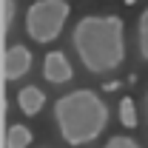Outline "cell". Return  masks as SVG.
<instances>
[{"mask_svg": "<svg viewBox=\"0 0 148 148\" xmlns=\"http://www.w3.org/2000/svg\"><path fill=\"white\" fill-rule=\"evenodd\" d=\"M71 46L86 71L108 74L125 60V26L117 14H86L74 26Z\"/></svg>", "mask_w": 148, "mask_h": 148, "instance_id": "obj_1", "label": "cell"}, {"mask_svg": "<svg viewBox=\"0 0 148 148\" xmlns=\"http://www.w3.org/2000/svg\"><path fill=\"white\" fill-rule=\"evenodd\" d=\"M54 123L60 137L69 145L80 148L100 140V134L108 128V106L91 88H77L63 94L54 103Z\"/></svg>", "mask_w": 148, "mask_h": 148, "instance_id": "obj_2", "label": "cell"}, {"mask_svg": "<svg viewBox=\"0 0 148 148\" xmlns=\"http://www.w3.org/2000/svg\"><path fill=\"white\" fill-rule=\"evenodd\" d=\"M71 14L66 0H34L26 12V34L34 43H54Z\"/></svg>", "mask_w": 148, "mask_h": 148, "instance_id": "obj_3", "label": "cell"}, {"mask_svg": "<svg viewBox=\"0 0 148 148\" xmlns=\"http://www.w3.org/2000/svg\"><path fill=\"white\" fill-rule=\"evenodd\" d=\"M32 69V51L26 49V46H9L6 49V54H3V77L9 80V83H14L20 77H26Z\"/></svg>", "mask_w": 148, "mask_h": 148, "instance_id": "obj_4", "label": "cell"}, {"mask_svg": "<svg viewBox=\"0 0 148 148\" xmlns=\"http://www.w3.org/2000/svg\"><path fill=\"white\" fill-rule=\"evenodd\" d=\"M74 77V69L69 63V57L63 51H49L43 57V80L46 83H54V86H63Z\"/></svg>", "mask_w": 148, "mask_h": 148, "instance_id": "obj_5", "label": "cell"}, {"mask_svg": "<svg viewBox=\"0 0 148 148\" xmlns=\"http://www.w3.org/2000/svg\"><path fill=\"white\" fill-rule=\"evenodd\" d=\"M17 106H20V111L26 117H34L46 106V94L40 91V86H23L17 91Z\"/></svg>", "mask_w": 148, "mask_h": 148, "instance_id": "obj_6", "label": "cell"}, {"mask_svg": "<svg viewBox=\"0 0 148 148\" xmlns=\"http://www.w3.org/2000/svg\"><path fill=\"white\" fill-rule=\"evenodd\" d=\"M3 145H6V148H29V145H32V131L26 128V125H20V123L9 125Z\"/></svg>", "mask_w": 148, "mask_h": 148, "instance_id": "obj_7", "label": "cell"}, {"mask_svg": "<svg viewBox=\"0 0 148 148\" xmlns=\"http://www.w3.org/2000/svg\"><path fill=\"white\" fill-rule=\"evenodd\" d=\"M137 49H140V57L148 63V6L140 14V23H137Z\"/></svg>", "mask_w": 148, "mask_h": 148, "instance_id": "obj_8", "label": "cell"}, {"mask_svg": "<svg viewBox=\"0 0 148 148\" xmlns=\"http://www.w3.org/2000/svg\"><path fill=\"white\" fill-rule=\"evenodd\" d=\"M117 108H120V123H123L125 128H134V125H137V106H134V100H131V97H123Z\"/></svg>", "mask_w": 148, "mask_h": 148, "instance_id": "obj_9", "label": "cell"}, {"mask_svg": "<svg viewBox=\"0 0 148 148\" xmlns=\"http://www.w3.org/2000/svg\"><path fill=\"white\" fill-rule=\"evenodd\" d=\"M106 148H140V143L131 140V137H125V134H117V137H108Z\"/></svg>", "mask_w": 148, "mask_h": 148, "instance_id": "obj_10", "label": "cell"}, {"mask_svg": "<svg viewBox=\"0 0 148 148\" xmlns=\"http://www.w3.org/2000/svg\"><path fill=\"white\" fill-rule=\"evenodd\" d=\"M14 23V0H3V29Z\"/></svg>", "mask_w": 148, "mask_h": 148, "instance_id": "obj_11", "label": "cell"}, {"mask_svg": "<svg viewBox=\"0 0 148 148\" xmlns=\"http://www.w3.org/2000/svg\"><path fill=\"white\" fill-rule=\"evenodd\" d=\"M103 88H106V91H117V88H120V83H117V80H111V83H106Z\"/></svg>", "mask_w": 148, "mask_h": 148, "instance_id": "obj_12", "label": "cell"}, {"mask_svg": "<svg viewBox=\"0 0 148 148\" xmlns=\"http://www.w3.org/2000/svg\"><path fill=\"white\" fill-rule=\"evenodd\" d=\"M145 111H148V91H145Z\"/></svg>", "mask_w": 148, "mask_h": 148, "instance_id": "obj_13", "label": "cell"}, {"mask_svg": "<svg viewBox=\"0 0 148 148\" xmlns=\"http://www.w3.org/2000/svg\"><path fill=\"white\" fill-rule=\"evenodd\" d=\"M125 3H128V6H131V3H137V0H125Z\"/></svg>", "mask_w": 148, "mask_h": 148, "instance_id": "obj_14", "label": "cell"}]
</instances>
